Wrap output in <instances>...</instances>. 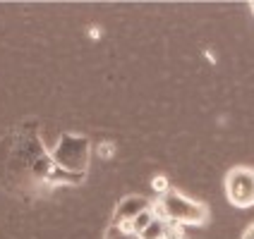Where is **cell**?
<instances>
[{"instance_id":"4","label":"cell","mask_w":254,"mask_h":239,"mask_svg":"<svg viewBox=\"0 0 254 239\" xmlns=\"http://www.w3.org/2000/svg\"><path fill=\"white\" fill-rule=\"evenodd\" d=\"M149 208H151V201L146 196H125L118 203V208H115L113 225H118V223H129V220H134L141 211H149Z\"/></svg>"},{"instance_id":"1","label":"cell","mask_w":254,"mask_h":239,"mask_svg":"<svg viewBox=\"0 0 254 239\" xmlns=\"http://www.w3.org/2000/svg\"><path fill=\"white\" fill-rule=\"evenodd\" d=\"M158 206L163 211V218L173 225H201L209 218L204 203H197L175 189H168L163 196H158Z\"/></svg>"},{"instance_id":"11","label":"cell","mask_w":254,"mask_h":239,"mask_svg":"<svg viewBox=\"0 0 254 239\" xmlns=\"http://www.w3.org/2000/svg\"><path fill=\"white\" fill-rule=\"evenodd\" d=\"M242 239H254V223L247 230H245V235H242Z\"/></svg>"},{"instance_id":"2","label":"cell","mask_w":254,"mask_h":239,"mask_svg":"<svg viewBox=\"0 0 254 239\" xmlns=\"http://www.w3.org/2000/svg\"><path fill=\"white\" fill-rule=\"evenodd\" d=\"M51 158L58 168L74 172V175H84L89 168V139L77 137V134H63Z\"/></svg>"},{"instance_id":"7","label":"cell","mask_w":254,"mask_h":239,"mask_svg":"<svg viewBox=\"0 0 254 239\" xmlns=\"http://www.w3.org/2000/svg\"><path fill=\"white\" fill-rule=\"evenodd\" d=\"M151 220H154V213H151V208H149V211H141L134 220H129V223H132V232H134V235H141L146 227L151 225Z\"/></svg>"},{"instance_id":"3","label":"cell","mask_w":254,"mask_h":239,"mask_svg":"<svg viewBox=\"0 0 254 239\" xmlns=\"http://www.w3.org/2000/svg\"><path fill=\"white\" fill-rule=\"evenodd\" d=\"M226 194L233 206L252 208L254 206V170L233 168L226 175Z\"/></svg>"},{"instance_id":"6","label":"cell","mask_w":254,"mask_h":239,"mask_svg":"<svg viewBox=\"0 0 254 239\" xmlns=\"http://www.w3.org/2000/svg\"><path fill=\"white\" fill-rule=\"evenodd\" d=\"M166 230H168V223L154 218V220H151V225L146 227L141 235H137V237L139 239H161V237H166Z\"/></svg>"},{"instance_id":"5","label":"cell","mask_w":254,"mask_h":239,"mask_svg":"<svg viewBox=\"0 0 254 239\" xmlns=\"http://www.w3.org/2000/svg\"><path fill=\"white\" fill-rule=\"evenodd\" d=\"M84 180V175H74V172H67V170L63 168H53L51 170V175H48V184H79Z\"/></svg>"},{"instance_id":"10","label":"cell","mask_w":254,"mask_h":239,"mask_svg":"<svg viewBox=\"0 0 254 239\" xmlns=\"http://www.w3.org/2000/svg\"><path fill=\"white\" fill-rule=\"evenodd\" d=\"M99 153L103 155V158H111V155H113V153H111V146H108V143H106V146L101 143V146H99Z\"/></svg>"},{"instance_id":"8","label":"cell","mask_w":254,"mask_h":239,"mask_svg":"<svg viewBox=\"0 0 254 239\" xmlns=\"http://www.w3.org/2000/svg\"><path fill=\"white\" fill-rule=\"evenodd\" d=\"M106 239H139V237L132 235V232H123L118 225H111L108 227V232H106Z\"/></svg>"},{"instance_id":"12","label":"cell","mask_w":254,"mask_h":239,"mask_svg":"<svg viewBox=\"0 0 254 239\" xmlns=\"http://www.w3.org/2000/svg\"><path fill=\"white\" fill-rule=\"evenodd\" d=\"M252 12H254V2H252Z\"/></svg>"},{"instance_id":"13","label":"cell","mask_w":254,"mask_h":239,"mask_svg":"<svg viewBox=\"0 0 254 239\" xmlns=\"http://www.w3.org/2000/svg\"><path fill=\"white\" fill-rule=\"evenodd\" d=\"M161 239H168V237H161Z\"/></svg>"},{"instance_id":"9","label":"cell","mask_w":254,"mask_h":239,"mask_svg":"<svg viewBox=\"0 0 254 239\" xmlns=\"http://www.w3.org/2000/svg\"><path fill=\"white\" fill-rule=\"evenodd\" d=\"M151 187H154V191L158 194V196H163V194H166V191L170 189L168 180H166L163 175H158V177H154V182H151Z\"/></svg>"}]
</instances>
